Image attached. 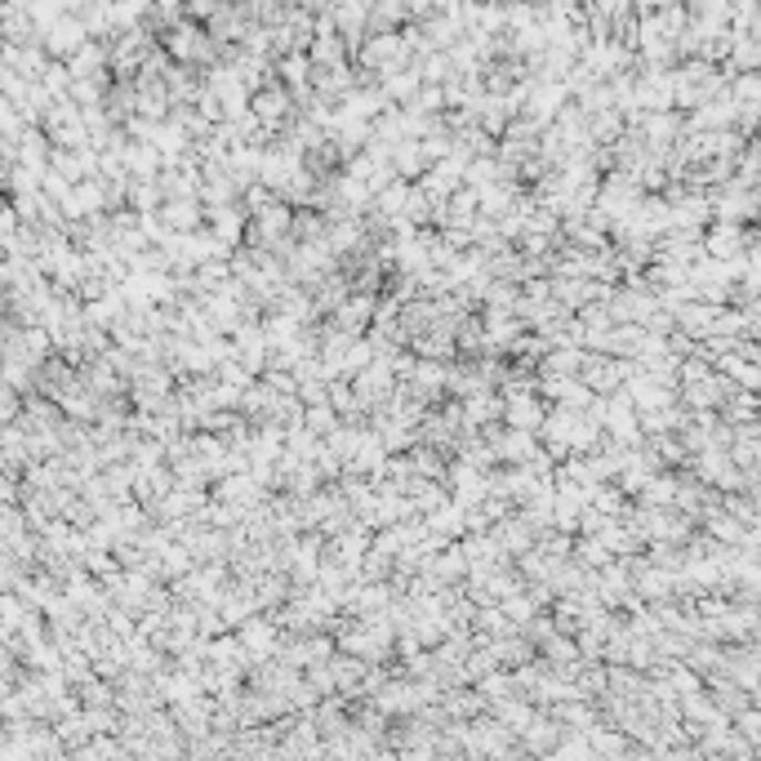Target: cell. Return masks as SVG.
Wrapping results in <instances>:
<instances>
[{"label": "cell", "instance_id": "6da1fadb", "mask_svg": "<svg viewBox=\"0 0 761 761\" xmlns=\"http://www.w3.org/2000/svg\"><path fill=\"white\" fill-rule=\"evenodd\" d=\"M708 254L712 258H734L739 254V232L726 223V227H717L712 236H708Z\"/></svg>", "mask_w": 761, "mask_h": 761}, {"label": "cell", "instance_id": "7a4b0ae2", "mask_svg": "<svg viewBox=\"0 0 761 761\" xmlns=\"http://www.w3.org/2000/svg\"><path fill=\"white\" fill-rule=\"evenodd\" d=\"M281 108H285V99H281L276 90H267V94H254V116H263V121H276V116H281Z\"/></svg>", "mask_w": 761, "mask_h": 761}, {"label": "cell", "instance_id": "3957f363", "mask_svg": "<svg viewBox=\"0 0 761 761\" xmlns=\"http://www.w3.org/2000/svg\"><path fill=\"white\" fill-rule=\"evenodd\" d=\"M739 210H743V214H752V196H743V201H739ZM721 219H726V223H734V201H721Z\"/></svg>", "mask_w": 761, "mask_h": 761}]
</instances>
